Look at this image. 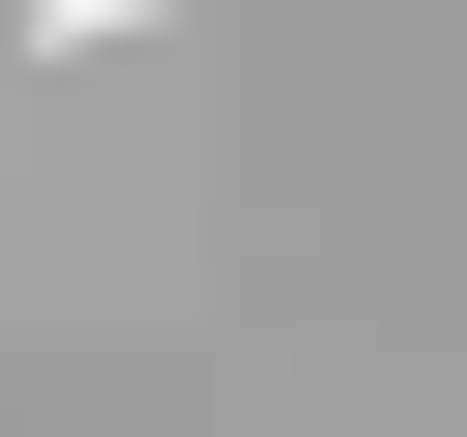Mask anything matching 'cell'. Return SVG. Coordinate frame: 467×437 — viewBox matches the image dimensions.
<instances>
[{
  "label": "cell",
  "mask_w": 467,
  "mask_h": 437,
  "mask_svg": "<svg viewBox=\"0 0 467 437\" xmlns=\"http://www.w3.org/2000/svg\"><path fill=\"white\" fill-rule=\"evenodd\" d=\"M117 29H175V0H29V58H117Z\"/></svg>",
  "instance_id": "6da1fadb"
}]
</instances>
